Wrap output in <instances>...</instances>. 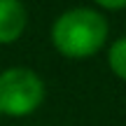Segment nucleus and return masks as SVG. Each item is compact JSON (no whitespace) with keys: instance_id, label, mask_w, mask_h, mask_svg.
Segmentation results:
<instances>
[{"instance_id":"obj_1","label":"nucleus","mask_w":126,"mask_h":126,"mask_svg":"<svg viewBox=\"0 0 126 126\" xmlns=\"http://www.w3.org/2000/svg\"><path fill=\"white\" fill-rule=\"evenodd\" d=\"M110 35L108 19L94 7H72L61 12L49 28L51 47L61 56L82 61L98 54Z\"/></svg>"},{"instance_id":"obj_3","label":"nucleus","mask_w":126,"mask_h":126,"mask_svg":"<svg viewBox=\"0 0 126 126\" xmlns=\"http://www.w3.org/2000/svg\"><path fill=\"white\" fill-rule=\"evenodd\" d=\"M28 28L23 0H0V45H14Z\"/></svg>"},{"instance_id":"obj_4","label":"nucleus","mask_w":126,"mask_h":126,"mask_svg":"<svg viewBox=\"0 0 126 126\" xmlns=\"http://www.w3.org/2000/svg\"><path fill=\"white\" fill-rule=\"evenodd\" d=\"M108 68L112 75H117L122 82H126V35L117 37L108 47Z\"/></svg>"},{"instance_id":"obj_2","label":"nucleus","mask_w":126,"mask_h":126,"mask_svg":"<svg viewBox=\"0 0 126 126\" xmlns=\"http://www.w3.org/2000/svg\"><path fill=\"white\" fill-rule=\"evenodd\" d=\"M45 79L33 68L12 65L0 70V114L2 117H28L45 103Z\"/></svg>"},{"instance_id":"obj_5","label":"nucleus","mask_w":126,"mask_h":126,"mask_svg":"<svg viewBox=\"0 0 126 126\" xmlns=\"http://www.w3.org/2000/svg\"><path fill=\"white\" fill-rule=\"evenodd\" d=\"M100 9H108V12H122L126 9V0H94Z\"/></svg>"}]
</instances>
